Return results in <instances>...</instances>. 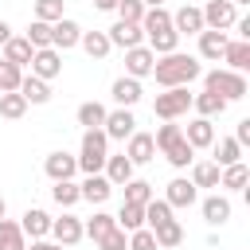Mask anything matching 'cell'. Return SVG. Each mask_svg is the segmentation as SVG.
Masks as SVG:
<instances>
[{
    "label": "cell",
    "mask_w": 250,
    "mask_h": 250,
    "mask_svg": "<svg viewBox=\"0 0 250 250\" xmlns=\"http://www.w3.org/2000/svg\"><path fill=\"white\" fill-rule=\"evenodd\" d=\"M199 74H203V66H199L195 55L172 51V55H160V59H156V66H152L148 78H156L160 90H176V86H191Z\"/></svg>",
    "instance_id": "6da1fadb"
},
{
    "label": "cell",
    "mask_w": 250,
    "mask_h": 250,
    "mask_svg": "<svg viewBox=\"0 0 250 250\" xmlns=\"http://www.w3.org/2000/svg\"><path fill=\"white\" fill-rule=\"evenodd\" d=\"M105 156H109V137L102 133V129H86L82 133V148H78V172H86V176H98L102 168H105Z\"/></svg>",
    "instance_id": "7a4b0ae2"
},
{
    "label": "cell",
    "mask_w": 250,
    "mask_h": 250,
    "mask_svg": "<svg viewBox=\"0 0 250 250\" xmlns=\"http://www.w3.org/2000/svg\"><path fill=\"white\" fill-rule=\"evenodd\" d=\"M199 78H203V90L219 94L227 105H230V102H238V98H246V74H238V70L215 66V70H207V74H199Z\"/></svg>",
    "instance_id": "3957f363"
},
{
    "label": "cell",
    "mask_w": 250,
    "mask_h": 250,
    "mask_svg": "<svg viewBox=\"0 0 250 250\" xmlns=\"http://www.w3.org/2000/svg\"><path fill=\"white\" fill-rule=\"evenodd\" d=\"M188 109H191V90H188V86L164 90V94H156V102H152V113H156L160 121H180Z\"/></svg>",
    "instance_id": "277c9868"
},
{
    "label": "cell",
    "mask_w": 250,
    "mask_h": 250,
    "mask_svg": "<svg viewBox=\"0 0 250 250\" xmlns=\"http://www.w3.org/2000/svg\"><path fill=\"white\" fill-rule=\"evenodd\" d=\"M199 16H203V27H207V31H230L234 20H238V8H234L230 0H207V4L199 8Z\"/></svg>",
    "instance_id": "5b68a950"
},
{
    "label": "cell",
    "mask_w": 250,
    "mask_h": 250,
    "mask_svg": "<svg viewBox=\"0 0 250 250\" xmlns=\"http://www.w3.org/2000/svg\"><path fill=\"white\" fill-rule=\"evenodd\" d=\"M86 234H82V219L78 215H70V211H62L59 219H51V242H59V246H78Z\"/></svg>",
    "instance_id": "8992f818"
},
{
    "label": "cell",
    "mask_w": 250,
    "mask_h": 250,
    "mask_svg": "<svg viewBox=\"0 0 250 250\" xmlns=\"http://www.w3.org/2000/svg\"><path fill=\"white\" fill-rule=\"evenodd\" d=\"M102 133H105L109 141H129V137L137 133V117H133V109H109Z\"/></svg>",
    "instance_id": "52a82bcc"
},
{
    "label": "cell",
    "mask_w": 250,
    "mask_h": 250,
    "mask_svg": "<svg viewBox=\"0 0 250 250\" xmlns=\"http://www.w3.org/2000/svg\"><path fill=\"white\" fill-rule=\"evenodd\" d=\"M160 199H164L172 211H176V207H191V203L199 199V188H195L188 176H176V180H168V188H164Z\"/></svg>",
    "instance_id": "ba28073f"
},
{
    "label": "cell",
    "mask_w": 250,
    "mask_h": 250,
    "mask_svg": "<svg viewBox=\"0 0 250 250\" xmlns=\"http://www.w3.org/2000/svg\"><path fill=\"white\" fill-rule=\"evenodd\" d=\"M78 39H82V27L70 20V16H62V20H55L51 23V47L62 55V51H70V47H78Z\"/></svg>",
    "instance_id": "9c48e42d"
},
{
    "label": "cell",
    "mask_w": 250,
    "mask_h": 250,
    "mask_svg": "<svg viewBox=\"0 0 250 250\" xmlns=\"http://www.w3.org/2000/svg\"><path fill=\"white\" fill-rule=\"evenodd\" d=\"M152 66H156V55H152L145 43L125 51V74H129V78H137V82H141V78H148V74H152Z\"/></svg>",
    "instance_id": "30bf717a"
},
{
    "label": "cell",
    "mask_w": 250,
    "mask_h": 250,
    "mask_svg": "<svg viewBox=\"0 0 250 250\" xmlns=\"http://www.w3.org/2000/svg\"><path fill=\"white\" fill-rule=\"evenodd\" d=\"M31 74H35V78H43V82L59 78V74H62V55H59L55 47L35 51V55H31Z\"/></svg>",
    "instance_id": "8fae6325"
},
{
    "label": "cell",
    "mask_w": 250,
    "mask_h": 250,
    "mask_svg": "<svg viewBox=\"0 0 250 250\" xmlns=\"http://www.w3.org/2000/svg\"><path fill=\"white\" fill-rule=\"evenodd\" d=\"M43 172L51 176V184H59V180H74V172H78V160L70 156V152H47V160H43Z\"/></svg>",
    "instance_id": "7c38bea8"
},
{
    "label": "cell",
    "mask_w": 250,
    "mask_h": 250,
    "mask_svg": "<svg viewBox=\"0 0 250 250\" xmlns=\"http://www.w3.org/2000/svg\"><path fill=\"white\" fill-rule=\"evenodd\" d=\"M109 98L117 102V109H133V105L141 102V82H137V78H129V74L113 78V86H109Z\"/></svg>",
    "instance_id": "4fadbf2b"
},
{
    "label": "cell",
    "mask_w": 250,
    "mask_h": 250,
    "mask_svg": "<svg viewBox=\"0 0 250 250\" xmlns=\"http://www.w3.org/2000/svg\"><path fill=\"white\" fill-rule=\"evenodd\" d=\"M184 141L191 148H211L215 145V121L211 117H191L188 129H184Z\"/></svg>",
    "instance_id": "5bb4252c"
},
{
    "label": "cell",
    "mask_w": 250,
    "mask_h": 250,
    "mask_svg": "<svg viewBox=\"0 0 250 250\" xmlns=\"http://www.w3.org/2000/svg\"><path fill=\"white\" fill-rule=\"evenodd\" d=\"M133 172H137V164H133L125 152H117V156H105V168H102V176H105L113 188H125V184L133 180Z\"/></svg>",
    "instance_id": "9a60e30c"
},
{
    "label": "cell",
    "mask_w": 250,
    "mask_h": 250,
    "mask_svg": "<svg viewBox=\"0 0 250 250\" xmlns=\"http://www.w3.org/2000/svg\"><path fill=\"white\" fill-rule=\"evenodd\" d=\"M199 211H203V223H207V227H223L234 207H230V199H227L223 191H215V195H207V199L199 203Z\"/></svg>",
    "instance_id": "2e32d148"
},
{
    "label": "cell",
    "mask_w": 250,
    "mask_h": 250,
    "mask_svg": "<svg viewBox=\"0 0 250 250\" xmlns=\"http://www.w3.org/2000/svg\"><path fill=\"white\" fill-rule=\"evenodd\" d=\"M172 31H176V35H199V31H203V16H199V8H195V4L176 8V12H172Z\"/></svg>",
    "instance_id": "e0dca14e"
},
{
    "label": "cell",
    "mask_w": 250,
    "mask_h": 250,
    "mask_svg": "<svg viewBox=\"0 0 250 250\" xmlns=\"http://www.w3.org/2000/svg\"><path fill=\"white\" fill-rule=\"evenodd\" d=\"M105 35H109V47H121V51H129V47H141V43H145L141 23H121V20H117Z\"/></svg>",
    "instance_id": "ac0fdd59"
},
{
    "label": "cell",
    "mask_w": 250,
    "mask_h": 250,
    "mask_svg": "<svg viewBox=\"0 0 250 250\" xmlns=\"http://www.w3.org/2000/svg\"><path fill=\"white\" fill-rule=\"evenodd\" d=\"M125 156L133 160V164H148V160H156V145H152V133H133L129 141H125Z\"/></svg>",
    "instance_id": "d6986e66"
},
{
    "label": "cell",
    "mask_w": 250,
    "mask_h": 250,
    "mask_svg": "<svg viewBox=\"0 0 250 250\" xmlns=\"http://www.w3.org/2000/svg\"><path fill=\"white\" fill-rule=\"evenodd\" d=\"M20 230H23V238H47L51 234V215L47 211H39V207H27L23 211V219H20Z\"/></svg>",
    "instance_id": "ffe728a7"
},
{
    "label": "cell",
    "mask_w": 250,
    "mask_h": 250,
    "mask_svg": "<svg viewBox=\"0 0 250 250\" xmlns=\"http://www.w3.org/2000/svg\"><path fill=\"white\" fill-rule=\"evenodd\" d=\"M31 55H35V47H31L23 35H12V39L4 43V59H0V62H12V66H20V70H27V66H31Z\"/></svg>",
    "instance_id": "44dd1931"
},
{
    "label": "cell",
    "mask_w": 250,
    "mask_h": 250,
    "mask_svg": "<svg viewBox=\"0 0 250 250\" xmlns=\"http://www.w3.org/2000/svg\"><path fill=\"white\" fill-rule=\"evenodd\" d=\"M78 195H82L86 203H105V199L113 195V184H109V180L98 172V176H86V180L78 184Z\"/></svg>",
    "instance_id": "7402d4cb"
},
{
    "label": "cell",
    "mask_w": 250,
    "mask_h": 250,
    "mask_svg": "<svg viewBox=\"0 0 250 250\" xmlns=\"http://www.w3.org/2000/svg\"><path fill=\"white\" fill-rule=\"evenodd\" d=\"M223 62H227V70H246L250 66V43L246 39H227V47H223Z\"/></svg>",
    "instance_id": "603a6c76"
},
{
    "label": "cell",
    "mask_w": 250,
    "mask_h": 250,
    "mask_svg": "<svg viewBox=\"0 0 250 250\" xmlns=\"http://www.w3.org/2000/svg\"><path fill=\"white\" fill-rule=\"evenodd\" d=\"M20 94H23L27 105H47V102H51V82H43V78H35V74H23Z\"/></svg>",
    "instance_id": "cb8c5ba5"
},
{
    "label": "cell",
    "mask_w": 250,
    "mask_h": 250,
    "mask_svg": "<svg viewBox=\"0 0 250 250\" xmlns=\"http://www.w3.org/2000/svg\"><path fill=\"white\" fill-rule=\"evenodd\" d=\"M211 152H215V164H219V168H230V164L242 160V145H238L234 137H215Z\"/></svg>",
    "instance_id": "d4e9b609"
},
{
    "label": "cell",
    "mask_w": 250,
    "mask_h": 250,
    "mask_svg": "<svg viewBox=\"0 0 250 250\" xmlns=\"http://www.w3.org/2000/svg\"><path fill=\"white\" fill-rule=\"evenodd\" d=\"M219 172H223V168H219L215 160H191V176H188V180H191L195 188H215V191H219Z\"/></svg>",
    "instance_id": "484cf974"
},
{
    "label": "cell",
    "mask_w": 250,
    "mask_h": 250,
    "mask_svg": "<svg viewBox=\"0 0 250 250\" xmlns=\"http://www.w3.org/2000/svg\"><path fill=\"white\" fill-rule=\"evenodd\" d=\"M152 238H156L160 250H172V246L184 242V223H180V219H164L160 227H152Z\"/></svg>",
    "instance_id": "4316f807"
},
{
    "label": "cell",
    "mask_w": 250,
    "mask_h": 250,
    "mask_svg": "<svg viewBox=\"0 0 250 250\" xmlns=\"http://www.w3.org/2000/svg\"><path fill=\"white\" fill-rule=\"evenodd\" d=\"M223 47H227V31H199V59H211L219 62L223 59Z\"/></svg>",
    "instance_id": "83f0119b"
},
{
    "label": "cell",
    "mask_w": 250,
    "mask_h": 250,
    "mask_svg": "<svg viewBox=\"0 0 250 250\" xmlns=\"http://www.w3.org/2000/svg\"><path fill=\"white\" fill-rule=\"evenodd\" d=\"M109 230H117V223H113V215H109V211H94V215L82 223V234H86V238H94V242H102Z\"/></svg>",
    "instance_id": "f1b7e54d"
},
{
    "label": "cell",
    "mask_w": 250,
    "mask_h": 250,
    "mask_svg": "<svg viewBox=\"0 0 250 250\" xmlns=\"http://www.w3.org/2000/svg\"><path fill=\"white\" fill-rule=\"evenodd\" d=\"M105 113H109V109H105L102 102H82L78 113H74V121H78L82 129H102V125H105Z\"/></svg>",
    "instance_id": "f546056e"
},
{
    "label": "cell",
    "mask_w": 250,
    "mask_h": 250,
    "mask_svg": "<svg viewBox=\"0 0 250 250\" xmlns=\"http://www.w3.org/2000/svg\"><path fill=\"white\" fill-rule=\"evenodd\" d=\"M113 223H117V230H125V234L141 230V227H145V207H137V203H121V211L113 215Z\"/></svg>",
    "instance_id": "4dcf8cb0"
},
{
    "label": "cell",
    "mask_w": 250,
    "mask_h": 250,
    "mask_svg": "<svg viewBox=\"0 0 250 250\" xmlns=\"http://www.w3.org/2000/svg\"><path fill=\"white\" fill-rule=\"evenodd\" d=\"M0 250H27V238H23V230H20V223L16 219H0Z\"/></svg>",
    "instance_id": "1f68e13d"
},
{
    "label": "cell",
    "mask_w": 250,
    "mask_h": 250,
    "mask_svg": "<svg viewBox=\"0 0 250 250\" xmlns=\"http://www.w3.org/2000/svg\"><path fill=\"white\" fill-rule=\"evenodd\" d=\"M78 47L90 55V59H105L113 47H109V35L105 31H82V39H78Z\"/></svg>",
    "instance_id": "d6a6232c"
},
{
    "label": "cell",
    "mask_w": 250,
    "mask_h": 250,
    "mask_svg": "<svg viewBox=\"0 0 250 250\" xmlns=\"http://www.w3.org/2000/svg\"><path fill=\"white\" fill-rule=\"evenodd\" d=\"M191 109H195L199 117H219V113L227 109V102H223L219 94H211V90H203V94H191Z\"/></svg>",
    "instance_id": "836d02e7"
},
{
    "label": "cell",
    "mask_w": 250,
    "mask_h": 250,
    "mask_svg": "<svg viewBox=\"0 0 250 250\" xmlns=\"http://www.w3.org/2000/svg\"><path fill=\"white\" fill-rule=\"evenodd\" d=\"M246 180H250V168H246L242 160L219 172V188H223V191H242V188H246Z\"/></svg>",
    "instance_id": "e575fe53"
},
{
    "label": "cell",
    "mask_w": 250,
    "mask_h": 250,
    "mask_svg": "<svg viewBox=\"0 0 250 250\" xmlns=\"http://www.w3.org/2000/svg\"><path fill=\"white\" fill-rule=\"evenodd\" d=\"M164 160H168L172 168H188V164L195 160V148H191V145H188V141L180 137V141H172V145L164 148Z\"/></svg>",
    "instance_id": "d590c367"
},
{
    "label": "cell",
    "mask_w": 250,
    "mask_h": 250,
    "mask_svg": "<svg viewBox=\"0 0 250 250\" xmlns=\"http://www.w3.org/2000/svg\"><path fill=\"white\" fill-rule=\"evenodd\" d=\"M51 199H55L62 211H70L74 203H82V195H78V184H74V180H59V184L51 188Z\"/></svg>",
    "instance_id": "8d00e7d4"
},
{
    "label": "cell",
    "mask_w": 250,
    "mask_h": 250,
    "mask_svg": "<svg viewBox=\"0 0 250 250\" xmlns=\"http://www.w3.org/2000/svg\"><path fill=\"white\" fill-rule=\"evenodd\" d=\"M148 199H156L152 184H148V180H137V176H133V180L125 184V203H137V207H145Z\"/></svg>",
    "instance_id": "74e56055"
},
{
    "label": "cell",
    "mask_w": 250,
    "mask_h": 250,
    "mask_svg": "<svg viewBox=\"0 0 250 250\" xmlns=\"http://www.w3.org/2000/svg\"><path fill=\"white\" fill-rule=\"evenodd\" d=\"M27 113V102H23V94L16 90V94H0V117H8V121H20Z\"/></svg>",
    "instance_id": "f35d334b"
},
{
    "label": "cell",
    "mask_w": 250,
    "mask_h": 250,
    "mask_svg": "<svg viewBox=\"0 0 250 250\" xmlns=\"http://www.w3.org/2000/svg\"><path fill=\"white\" fill-rule=\"evenodd\" d=\"M164 219H172V207H168L164 199H148V203H145V227L152 230V227H160Z\"/></svg>",
    "instance_id": "ab89813d"
},
{
    "label": "cell",
    "mask_w": 250,
    "mask_h": 250,
    "mask_svg": "<svg viewBox=\"0 0 250 250\" xmlns=\"http://www.w3.org/2000/svg\"><path fill=\"white\" fill-rule=\"evenodd\" d=\"M35 51H43V47H51V23H39V20H31L27 23V35H23Z\"/></svg>",
    "instance_id": "60d3db41"
},
{
    "label": "cell",
    "mask_w": 250,
    "mask_h": 250,
    "mask_svg": "<svg viewBox=\"0 0 250 250\" xmlns=\"http://www.w3.org/2000/svg\"><path fill=\"white\" fill-rule=\"evenodd\" d=\"M180 137H184V129H180L176 121H164V125L152 133V145H156V152H164V148H168L172 141H180Z\"/></svg>",
    "instance_id": "b9f144b4"
},
{
    "label": "cell",
    "mask_w": 250,
    "mask_h": 250,
    "mask_svg": "<svg viewBox=\"0 0 250 250\" xmlns=\"http://www.w3.org/2000/svg\"><path fill=\"white\" fill-rule=\"evenodd\" d=\"M20 82H23V70L12 62H0V94H16Z\"/></svg>",
    "instance_id": "7bdbcfd3"
},
{
    "label": "cell",
    "mask_w": 250,
    "mask_h": 250,
    "mask_svg": "<svg viewBox=\"0 0 250 250\" xmlns=\"http://www.w3.org/2000/svg\"><path fill=\"white\" fill-rule=\"evenodd\" d=\"M62 4H66V0H35V20H39V23L62 20Z\"/></svg>",
    "instance_id": "ee69618b"
},
{
    "label": "cell",
    "mask_w": 250,
    "mask_h": 250,
    "mask_svg": "<svg viewBox=\"0 0 250 250\" xmlns=\"http://www.w3.org/2000/svg\"><path fill=\"white\" fill-rule=\"evenodd\" d=\"M117 20L121 23H141V16H145V4L141 0H117Z\"/></svg>",
    "instance_id": "f6af8a7d"
},
{
    "label": "cell",
    "mask_w": 250,
    "mask_h": 250,
    "mask_svg": "<svg viewBox=\"0 0 250 250\" xmlns=\"http://www.w3.org/2000/svg\"><path fill=\"white\" fill-rule=\"evenodd\" d=\"M125 250H160V246H156L152 230H148V227H141V230H133V234H129V246H125Z\"/></svg>",
    "instance_id": "bcb514c9"
},
{
    "label": "cell",
    "mask_w": 250,
    "mask_h": 250,
    "mask_svg": "<svg viewBox=\"0 0 250 250\" xmlns=\"http://www.w3.org/2000/svg\"><path fill=\"white\" fill-rule=\"evenodd\" d=\"M94 246H98V250H125V246H129V234H125V230H109V234H105L102 242H94Z\"/></svg>",
    "instance_id": "7dc6e473"
},
{
    "label": "cell",
    "mask_w": 250,
    "mask_h": 250,
    "mask_svg": "<svg viewBox=\"0 0 250 250\" xmlns=\"http://www.w3.org/2000/svg\"><path fill=\"white\" fill-rule=\"evenodd\" d=\"M234 141H238L242 148L250 145V117H242V121H238V129H234Z\"/></svg>",
    "instance_id": "c3c4849f"
},
{
    "label": "cell",
    "mask_w": 250,
    "mask_h": 250,
    "mask_svg": "<svg viewBox=\"0 0 250 250\" xmlns=\"http://www.w3.org/2000/svg\"><path fill=\"white\" fill-rule=\"evenodd\" d=\"M234 27H238V39H246V43H250V16H238V20H234Z\"/></svg>",
    "instance_id": "681fc988"
},
{
    "label": "cell",
    "mask_w": 250,
    "mask_h": 250,
    "mask_svg": "<svg viewBox=\"0 0 250 250\" xmlns=\"http://www.w3.org/2000/svg\"><path fill=\"white\" fill-rule=\"evenodd\" d=\"M27 250H66V246H59V242H51V238H35Z\"/></svg>",
    "instance_id": "f907efd6"
},
{
    "label": "cell",
    "mask_w": 250,
    "mask_h": 250,
    "mask_svg": "<svg viewBox=\"0 0 250 250\" xmlns=\"http://www.w3.org/2000/svg\"><path fill=\"white\" fill-rule=\"evenodd\" d=\"M94 8H98V12H113V8H117V0H94Z\"/></svg>",
    "instance_id": "816d5d0a"
},
{
    "label": "cell",
    "mask_w": 250,
    "mask_h": 250,
    "mask_svg": "<svg viewBox=\"0 0 250 250\" xmlns=\"http://www.w3.org/2000/svg\"><path fill=\"white\" fill-rule=\"evenodd\" d=\"M8 39H12V27H8V23H4V20H0V47H4V43H8Z\"/></svg>",
    "instance_id": "f5cc1de1"
},
{
    "label": "cell",
    "mask_w": 250,
    "mask_h": 250,
    "mask_svg": "<svg viewBox=\"0 0 250 250\" xmlns=\"http://www.w3.org/2000/svg\"><path fill=\"white\" fill-rule=\"evenodd\" d=\"M145 8H164V0H141Z\"/></svg>",
    "instance_id": "db71d44e"
},
{
    "label": "cell",
    "mask_w": 250,
    "mask_h": 250,
    "mask_svg": "<svg viewBox=\"0 0 250 250\" xmlns=\"http://www.w3.org/2000/svg\"><path fill=\"white\" fill-rule=\"evenodd\" d=\"M4 215H8V203H4V195H0V219H4Z\"/></svg>",
    "instance_id": "11a10c76"
},
{
    "label": "cell",
    "mask_w": 250,
    "mask_h": 250,
    "mask_svg": "<svg viewBox=\"0 0 250 250\" xmlns=\"http://www.w3.org/2000/svg\"><path fill=\"white\" fill-rule=\"evenodd\" d=\"M230 4H234V8H242V4H250V0H230Z\"/></svg>",
    "instance_id": "9f6ffc18"
}]
</instances>
